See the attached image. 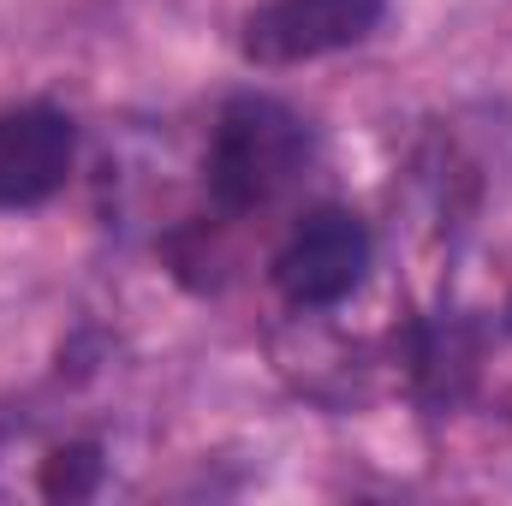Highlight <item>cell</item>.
I'll list each match as a JSON object with an SVG mask.
<instances>
[{
	"label": "cell",
	"instance_id": "obj_1",
	"mask_svg": "<svg viewBox=\"0 0 512 506\" xmlns=\"http://www.w3.org/2000/svg\"><path fill=\"white\" fill-rule=\"evenodd\" d=\"M304 167H310L304 114L286 108L280 96L251 90V96H233L209 131L203 185L221 215H251V209H268L274 197H286Z\"/></svg>",
	"mask_w": 512,
	"mask_h": 506
},
{
	"label": "cell",
	"instance_id": "obj_2",
	"mask_svg": "<svg viewBox=\"0 0 512 506\" xmlns=\"http://www.w3.org/2000/svg\"><path fill=\"white\" fill-rule=\"evenodd\" d=\"M376 239L352 209H310L274 251V292L292 310H334L370 274Z\"/></svg>",
	"mask_w": 512,
	"mask_h": 506
},
{
	"label": "cell",
	"instance_id": "obj_5",
	"mask_svg": "<svg viewBox=\"0 0 512 506\" xmlns=\"http://www.w3.org/2000/svg\"><path fill=\"white\" fill-rule=\"evenodd\" d=\"M102 489V453L96 447H72V453H54L48 459V477H42V495L54 501H84Z\"/></svg>",
	"mask_w": 512,
	"mask_h": 506
},
{
	"label": "cell",
	"instance_id": "obj_4",
	"mask_svg": "<svg viewBox=\"0 0 512 506\" xmlns=\"http://www.w3.org/2000/svg\"><path fill=\"white\" fill-rule=\"evenodd\" d=\"M78 161V126L54 102L0 108V209L48 203Z\"/></svg>",
	"mask_w": 512,
	"mask_h": 506
},
{
	"label": "cell",
	"instance_id": "obj_3",
	"mask_svg": "<svg viewBox=\"0 0 512 506\" xmlns=\"http://www.w3.org/2000/svg\"><path fill=\"white\" fill-rule=\"evenodd\" d=\"M387 18V0H262L239 24V48L256 66H304L358 48Z\"/></svg>",
	"mask_w": 512,
	"mask_h": 506
}]
</instances>
